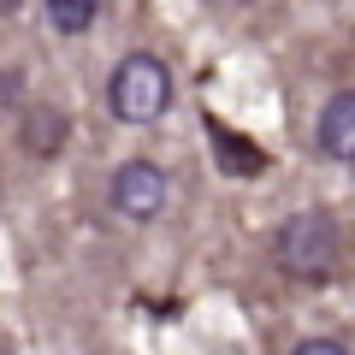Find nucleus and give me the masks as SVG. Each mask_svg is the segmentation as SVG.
Returning <instances> with one entry per match:
<instances>
[{"mask_svg": "<svg viewBox=\"0 0 355 355\" xmlns=\"http://www.w3.org/2000/svg\"><path fill=\"white\" fill-rule=\"evenodd\" d=\"M338 254H343V231L331 214L308 207V214H291L279 231H272V266L296 284H326L338 272Z\"/></svg>", "mask_w": 355, "mask_h": 355, "instance_id": "1", "label": "nucleus"}, {"mask_svg": "<svg viewBox=\"0 0 355 355\" xmlns=\"http://www.w3.org/2000/svg\"><path fill=\"white\" fill-rule=\"evenodd\" d=\"M172 107V71L160 53H125L107 77V113L119 125H154Z\"/></svg>", "mask_w": 355, "mask_h": 355, "instance_id": "2", "label": "nucleus"}, {"mask_svg": "<svg viewBox=\"0 0 355 355\" xmlns=\"http://www.w3.org/2000/svg\"><path fill=\"white\" fill-rule=\"evenodd\" d=\"M166 196H172V178H166L154 160H125L113 178H107V202H113V214L119 219H137V225H148V219L166 214Z\"/></svg>", "mask_w": 355, "mask_h": 355, "instance_id": "3", "label": "nucleus"}, {"mask_svg": "<svg viewBox=\"0 0 355 355\" xmlns=\"http://www.w3.org/2000/svg\"><path fill=\"white\" fill-rule=\"evenodd\" d=\"M314 142H320V154H326V160L355 166V89H338V95L320 107V119H314Z\"/></svg>", "mask_w": 355, "mask_h": 355, "instance_id": "4", "label": "nucleus"}, {"mask_svg": "<svg viewBox=\"0 0 355 355\" xmlns=\"http://www.w3.org/2000/svg\"><path fill=\"white\" fill-rule=\"evenodd\" d=\"M207 137H214V160H219V172H231V178H254V172H266V154L254 148L249 137H237L231 125H207Z\"/></svg>", "mask_w": 355, "mask_h": 355, "instance_id": "5", "label": "nucleus"}, {"mask_svg": "<svg viewBox=\"0 0 355 355\" xmlns=\"http://www.w3.org/2000/svg\"><path fill=\"white\" fill-rule=\"evenodd\" d=\"M65 148V113L60 107H30L24 119V154H36V160H48V154Z\"/></svg>", "mask_w": 355, "mask_h": 355, "instance_id": "6", "label": "nucleus"}, {"mask_svg": "<svg viewBox=\"0 0 355 355\" xmlns=\"http://www.w3.org/2000/svg\"><path fill=\"white\" fill-rule=\"evenodd\" d=\"M42 6H48V24L60 30V36H89L107 0H42Z\"/></svg>", "mask_w": 355, "mask_h": 355, "instance_id": "7", "label": "nucleus"}, {"mask_svg": "<svg viewBox=\"0 0 355 355\" xmlns=\"http://www.w3.org/2000/svg\"><path fill=\"white\" fill-rule=\"evenodd\" d=\"M291 355H349V349H343V343H331V338H302Z\"/></svg>", "mask_w": 355, "mask_h": 355, "instance_id": "8", "label": "nucleus"}]
</instances>
